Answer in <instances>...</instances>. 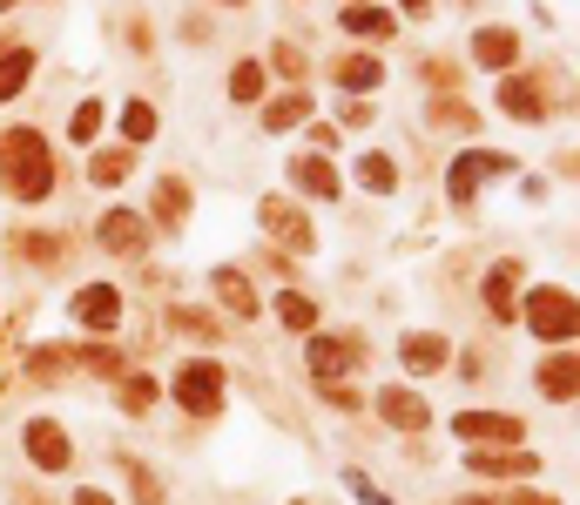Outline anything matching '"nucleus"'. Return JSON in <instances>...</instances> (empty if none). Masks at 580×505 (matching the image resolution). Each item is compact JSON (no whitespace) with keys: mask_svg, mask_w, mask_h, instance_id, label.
Instances as JSON below:
<instances>
[{"mask_svg":"<svg viewBox=\"0 0 580 505\" xmlns=\"http://www.w3.org/2000/svg\"><path fill=\"white\" fill-rule=\"evenodd\" d=\"M0 183H8L21 202H41L47 189H55V155H47V142L34 129L0 135Z\"/></svg>","mask_w":580,"mask_h":505,"instance_id":"1","label":"nucleus"},{"mask_svg":"<svg viewBox=\"0 0 580 505\" xmlns=\"http://www.w3.org/2000/svg\"><path fill=\"white\" fill-rule=\"evenodd\" d=\"M526 330L547 337V344H567V337H580V297L560 290V284H534V290H526Z\"/></svg>","mask_w":580,"mask_h":505,"instance_id":"2","label":"nucleus"},{"mask_svg":"<svg viewBox=\"0 0 580 505\" xmlns=\"http://www.w3.org/2000/svg\"><path fill=\"white\" fill-rule=\"evenodd\" d=\"M176 398H183V411H196V418H209V411H217V405H223V371H217V364H209V358H203V364L189 358V364L176 371Z\"/></svg>","mask_w":580,"mask_h":505,"instance_id":"3","label":"nucleus"},{"mask_svg":"<svg viewBox=\"0 0 580 505\" xmlns=\"http://www.w3.org/2000/svg\"><path fill=\"white\" fill-rule=\"evenodd\" d=\"M506 168H513V162L493 155V149H466V155L452 162V183H446V189H452V202H472V196H480V183H486V176H506Z\"/></svg>","mask_w":580,"mask_h":505,"instance_id":"4","label":"nucleus"},{"mask_svg":"<svg viewBox=\"0 0 580 505\" xmlns=\"http://www.w3.org/2000/svg\"><path fill=\"white\" fill-rule=\"evenodd\" d=\"M452 431H459V438H472V444H500V452L526 438V425H519V418H506V411H459V418H452Z\"/></svg>","mask_w":580,"mask_h":505,"instance_id":"5","label":"nucleus"},{"mask_svg":"<svg viewBox=\"0 0 580 505\" xmlns=\"http://www.w3.org/2000/svg\"><path fill=\"white\" fill-rule=\"evenodd\" d=\"M364 358V337H310V371L318 377H338Z\"/></svg>","mask_w":580,"mask_h":505,"instance_id":"6","label":"nucleus"},{"mask_svg":"<svg viewBox=\"0 0 580 505\" xmlns=\"http://www.w3.org/2000/svg\"><path fill=\"white\" fill-rule=\"evenodd\" d=\"M472 62L493 68V75H506L519 62V34L513 28H480V34H472Z\"/></svg>","mask_w":580,"mask_h":505,"instance_id":"7","label":"nucleus"},{"mask_svg":"<svg viewBox=\"0 0 580 505\" xmlns=\"http://www.w3.org/2000/svg\"><path fill=\"white\" fill-rule=\"evenodd\" d=\"M486 310H493L500 323L519 317V263H493V270H486Z\"/></svg>","mask_w":580,"mask_h":505,"instance_id":"8","label":"nucleus"},{"mask_svg":"<svg viewBox=\"0 0 580 505\" xmlns=\"http://www.w3.org/2000/svg\"><path fill=\"white\" fill-rule=\"evenodd\" d=\"M28 459L41 465V472H62L68 465V438H62V425H28Z\"/></svg>","mask_w":580,"mask_h":505,"instance_id":"9","label":"nucleus"},{"mask_svg":"<svg viewBox=\"0 0 580 505\" xmlns=\"http://www.w3.org/2000/svg\"><path fill=\"white\" fill-rule=\"evenodd\" d=\"M75 317H81L88 330H116V317H122V304H116V290H109V284H88V290L75 297Z\"/></svg>","mask_w":580,"mask_h":505,"instance_id":"10","label":"nucleus"},{"mask_svg":"<svg viewBox=\"0 0 580 505\" xmlns=\"http://www.w3.org/2000/svg\"><path fill=\"white\" fill-rule=\"evenodd\" d=\"M500 108H506L513 122H547V101H540V88H534V81H513V75L500 81Z\"/></svg>","mask_w":580,"mask_h":505,"instance_id":"11","label":"nucleus"},{"mask_svg":"<svg viewBox=\"0 0 580 505\" xmlns=\"http://www.w3.org/2000/svg\"><path fill=\"white\" fill-rule=\"evenodd\" d=\"M534 384L547 391L554 405H560V398H580V358H547V364L534 371Z\"/></svg>","mask_w":580,"mask_h":505,"instance_id":"12","label":"nucleus"},{"mask_svg":"<svg viewBox=\"0 0 580 505\" xmlns=\"http://www.w3.org/2000/svg\"><path fill=\"white\" fill-rule=\"evenodd\" d=\"M256 216H263V230H271V237H284V243H304V250H310V230H304V216H297L291 202H277V196H271Z\"/></svg>","mask_w":580,"mask_h":505,"instance_id":"13","label":"nucleus"},{"mask_svg":"<svg viewBox=\"0 0 580 505\" xmlns=\"http://www.w3.org/2000/svg\"><path fill=\"white\" fill-rule=\"evenodd\" d=\"M385 425H398V431H426V398H412V391H385Z\"/></svg>","mask_w":580,"mask_h":505,"instance_id":"14","label":"nucleus"},{"mask_svg":"<svg viewBox=\"0 0 580 505\" xmlns=\"http://www.w3.org/2000/svg\"><path fill=\"white\" fill-rule=\"evenodd\" d=\"M398 358H405L412 371H433V364H446V337H433V330H412L405 344H398Z\"/></svg>","mask_w":580,"mask_h":505,"instance_id":"15","label":"nucleus"},{"mask_svg":"<svg viewBox=\"0 0 580 505\" xmlns=\"http://www.w3.org/2000/svg\"><path fill=\"white\" fill-rule=\"evenodd\" d=\"M101 243H109V250H142V216L135 209L101 216Z\"/></svg>","mask_w":580,"mask_h":505,"instance_id":"16","label":"nucleus"},{"mask_svg":"<svg viewBox=\"0 0 580 505\" xmlns=\"http://www.w3.org/2000/svg\"><path fill=\"white\" fill-rule=\"evenodd\" d=\"M291 176H297V189H310V196H338V176H331V162H325V155H310V162L297 155V162H291Z\"/></svg>","mask_w":580,"mask_h":505,"instance_id":"17","label":"nucleus"},{"mask_svg":"<svg viewBox=\"0 0 580 505\" xmlns=\"http://www.w3.org/2000/svg\"><path fill=\"white\" fill-rule=\"evenodd\" d=\"M466 465L486 472V479H519V472H534V459H526V452H472Z\"/></svg>","mask_w":580,"mask_h":505,"instance_id":"18","label":"nucleus"},{"mask_svg":"<svg viewBox=\"0 0 580 505\" xmlns=\"http://www.w3.org/2000/svg\"><path fill=\"white\" fill-rule=\"evenodd\" d=\"M217 297H223V304H230L237 317H256V290L243 284V276H237V270H217Z\"/></svg>","mask_w":580,"mask_h":505,"instance_id":"19","label":"nucleus"},{"mask_svg":"<svg viewBox=\"0 0 580 505\" xmlns=\"http://www.w3.org/2000/svg\"><path fill=\"white\" fill-rule=\"evenodd\" d=\"M379 75H385V68L372 62V54H351V62L338 68V81H344L351 95H372V88H379Z\"/></svg>","mask_w":580,"mask_h":505,"instance_id":"20","label":"nucleus"},{"mask_svg":"<svg viewBox=\"0 0 580 505\" xmlns=\"http://www.w3.org/2000/svg\"><path fill=\"white\" fill-rule=\"evenodd\" d=\"M28 75H34V54H0V101H8V95H21L28 88Z\"/></svg>","mask_w":580,"mask_h":505,"instance_id":"21","label":"nucleus"},{"mask_svg":"<svg viewBox=\"0 0 580 505\" xmlns=\"http://www.w3.org/2000/svg\"><path fill=\"white\" fill-rule=\"evenodd\" d=\"M344 28L364 34V41H385L392 34V14H379V8H344Z\"/></svg>","mask_w":580,"mask_h":505,"instance_id":"22","label":"nucleus"},{"mask_svg":"<svg viewBox=\"0 0 580 505\" xmlns=\"http://www.w3.org/2000/svg\"><path fill=\"white\" fill-rule=\"evenodd\" d=\"M310 116V95H284V101H271V116H263V129H297Z\"/></svg>","mask_w":580,"mask_h":505,"instance_id":"23","label":"nucleus"},{"mask_svg":"<svg viewBox=\"0 0 580 505\" xmlns=\"http://www.w3.org/2000/svg\"><path fill=\"white\" fill-rule=\"evenodd\" d=\"M358 176H364V189H379V196H385V189H398L392 155H364V162H358Z\"/></svg>","mask_w":580,"mask_h":505,"instance_id":"24","label":"nucleus"},{"mask_svg":"<svg viewBox=\"0 0 580 505\" xmlns=\"http://www.w3.org/2000/svg\"><path fill=\"white\" fill-rule=\"evenodd\" d=\"M122 135H129V142H149V135H155V108H149V101H129V108H122Z\"/></svg>","mask_w":580,"mask_h":505,"instance_id":"25","label":"nucleus"},{"mask_svg":"<svg viewBox=\"0 0 580 505\" xmlns=\"http://www.w3.org/2000/svg\"><path fill=\"white\" fill-rule=\"evenodd\" d=\"M169 323H176L183 337H203V344H209V337H223V330H217V317H209V310H169Z\"/></svg>","mask_w":580,"mask_h":505,"instance_id":"26","label":"nucleus"},{"mask_svg":"<svg viewBox=\"0 0 580 505\" xmlns=\"http://www.w3.org/2000/svg\"><path fill=\"white\" fill-rule=\"evenodd\" d=\"M277 317H284L291 330H310V323H318V304H310V297H297V290H291V297L277 304Z\"/></svg>","mask_w":580,"mask_h":505,"instance_id":"27","label":"nucleus"},{"mask_svg":"<svg viewBox=\"0 0 580 505\" xmlns=\"http://www.w3.org/2000/svg\"><path fill=\"white\" fill-rule=\"evenodd\" d=\"M88 176H95L101 189H116V183L129 176V155H95V162H88Z\"/></svg>","mask_w":580,"mask_h":505,"instance_id":"28","label":"nucleus"},{"mask_svg":"<svg viewBox=\"0 0 580 505\" xmlns=\"http://www.w3.org/2000/svg\"><path fill=\"white\" fill-rule=\"evenodd\" d=\"M230 95H237V101H256V95H263V68H256V62H243V68L230 75Z\"/></svg>","mask_w":580,"mask_h":505,"instance_id":"29","label":"nucleus"},{"mask_svg":"<svg viewBox=\"0 0 580 505\" xmlns=\"http://www.w3.org/2000/svg\"><path fill=\"white\" fill-rule=\"evenodd\" d=\"M95 129H101V108L81 101V108H75V122H68V135H75V142H95Z\"/></svg>","mask_w":580,"mask_h":505,"instance_id":"30","label":"nucleus"},{"mask_svg":"<svg viewBox=\"0 0 580 505\" xmlns=\"http://www.w3.org/2000/svg\"><path fill=\"white\" fill-rule=\"evenodd\" d=\"M122 405H129V411H149V405H155V384H149V377H129V384H122Z\"/></svg>","mask_w":580,"mask_h":505,"instance_id":"31","label":"nucleus"},{"mask_svg":"<svg viewBox=\"0 0 580 505\" xmlns=\"http://www.w3.org/2000/svg\"><path fill=\"white\" fill-rule=\"evenodd\" d=\"M155 209L176 222V216H183V183H163V189H155Z\"/></svg>","mask_w":580,"mask_h":505,"instance_id":"32","label":"nucleus"},{"mask_svg":"<svg viewBox=\"0 0 580 505\" xmlns=\"http://www.w3.org/2000/svg\"><path fill=\"white\" fill-rule=\"evenodd\" d=\"M351 492H358V498H364V505H392V498H385V492H379V485H372V479H358V472H351Z\"/></svg>","mask_w":580,"mask_h":505,"instance_id":"33","label":"nucleus"},{"mask_svg":"<svg viewBox=\"0 0 580 505\" xmlns=\"http://www.w3.org/2000/svg\"><path fill=\"white\" fill-rule=\"evenodd\" d=\"M513 505H554V498H540V492H513Z\"/></svg>","mask_w":580,"mask_h":505,"instance_id":"34","label":"nucleus"},{"mask_svg":"<svg viewBox=\"0 0 580 505\" xmlns=\"http://www.w3.org/2000/svg\"><path fill=\"white\" fill-rule=\"evenodd\" d=\"M75 505H109V492H81V498H75Z\"/></svg>","mask_w":580,"mask_h":505,"instance_id":"35","label":"nucleus"},{"mask_svg":"<svg viewBox=\"0 0 580 505\" xmlns=\"http://www.w3.org/2000/svg\"><path fill=\"white\" fill-rule=\"evenodd\" d=\"M398 8H412V14H426V8H433V0H398Z\"/></svg>","mask_w":580,"mask_h":505,"instance_id":"36","label":"nucleus"},{"mask_svg":"<svg viewBox=\"0 0 580 505\" xmlns=\"http://www.w3.org/2000/svg\"><path fill=\"white\" fill-rule=\"evenodd\" d=\"M567 176H580V155H567Z\"/></svg>","mask_w":580,"mask_h":505,"instance_id":"37","label":"nucleus"},{"mask_svg":"<svg viewBox=\"0 0 580 505\" xmlns=\"http://www.w3.org/2000/svg\"><path fill=\"white\" fill-rule=\"evenodd\" d=\"M459 505H486V498H459Z\"/></svg>","mask_w":580,"mask_h":505,"instance_id":"38","label":"nucleus"},{"mask_svg":"<svg viewBox=\"0 0 580 505\" xmlns=\"http://www.w3.org/2000/svg\"><path fill=\"white\" fill-rule=\"evenodd\" d=\"M351 8H358V0H351Z\"/></svg>","mask_w":580,"mask_h":505,"instance_id":"39","label":"nucleus"}]
</instances>
